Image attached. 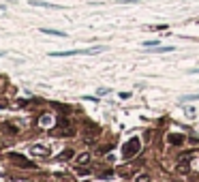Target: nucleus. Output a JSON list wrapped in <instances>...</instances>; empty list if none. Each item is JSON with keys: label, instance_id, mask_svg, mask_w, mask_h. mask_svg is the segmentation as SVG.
<instances>
[{"label": "nucleus", "instance_id": "20e7f679", "mask_svg": "<svg viewBox=\"0 0 199 182\" xmlns=\"http://www.w3.org/2000/svg\"><path fill=\"white\" fill-rule=\"evenodd\" d=\"M41 32L51 35V36H67V32H62V30H51V28H41Z\"/></svg>", "mask_w": 199, "mask_h": 182}, {"label": "nucleus", "instance_id": "0eeeda50", "mask_svg": "<svg viewBox=\"0 0 199 182\" xmlns=\"http://www.w3.org/2000/svg\"><path fill=\"white\" fill-rule=\"evenodd\" d=\"M156 45H161V43H159V41H146V43H143V47H156Z\"/></svg>", "mask_w": 199, "mask_h": 182}, {"label": "nucleus", "instance_id": "9d476101", "mask_svg": "<svg viewBox=\"0 0 199 182\" xmlns=\"http://www.w3.org/2000/svg\"><path fill=\"white\" fill-rule=\"evenodd\" d=\"M126 2H139V0H126Z\"/></svg>", "mask_w": 199, "mask_h": 182}, {"label": "nucleus", "instance_id": "1a4fd4ad", "mask_svg": "<svg viewBox=\"0 0 199 182\" xmlns=\"http://www.w3.org/2000/svg\"><path fill=\"white\" fill-rule=\"evenodd\" d=\"M188 73H191V75H195V73H199V69H191Z\"/></svg>", "mask_w": 199, "mask_h": 182}, {"label": "nucleus", "instance_id": "39448f33", "mask_svg": "<svg viewBox=\"0 0 199 182\" xmlns=\"http://www.w3.org/2000/svg\"><path fill=\"white\" fill-rule=\"evenodd\" d=\"M182 142H184V135H169V144H174V146H180L182 144Z\"/></svg>", "mask_w": 199, "mask_h": 182}, {"label": "nucleus", "instance_id": "423d86ee", "mask_svg": "<svg viewBox=\"0 0 199 182\" xmlns=\"http://www.w3.org/2000/svg\"><path fill=\"white\" fill-rule=\"evenodd\" d=\"M191 101H199V94H186V97H180V103H191Z\"/></svg>", "mask_w": 199, "mask_h": 182}, {"label": "nucleus", "instance_id": "7ed1b4c3", "mask_svg": "<svg viewBox=\"0 0 199 182\" xmlns=\"http://www.w3.org/2000/svg\"><path fill=\"white\" fill-rule=\"evenodd\" d=\"M30 4H32V7H45V9H58L56 4H51V2H45V0H30Z\"/></svg>", "mask_w": 199, "mask_h": 182}, {"label": "nucleus", "instance_id": "f03ea898", "mask_svg": "<svg viewBox=\"0 0 199 182\" xmlns=\"http://www.w3.org/2000/svg\"><path fill=\"white\" fill-rule=\"evenodd\" d=\"M139 152V139L137 137H133L129 144L124 146V158H131V157H135Z\"/></svg>", "mask_w": 199, "mask_h": 182}, {"label": "nucleus", "instance_id": "f257e3e1", "mask_svg": "<svg viewBox=\"0 0 199 182\" xmlns=\"http://www.w3.org/2000/svg\"><path fill=\"white\" fill-rule=\"evenodd\" d=\"M105 45H94V47H86V49H69V51H51V58H69V56H92V54H101L105 51Z\"/></svg>", "mask_w": 199, "mask_h": 182}, {"label": "nucleus", "instance_id": "6e6552de", "mask_svg": "<svg viewBox=\"0 0 199 182\" xmlns=\"http://www.w3.org/2000/svg\"><path fill=\"white\" fill-rule=\"evenodd\" d=\"M137 182H148V176H139V178H137Z\"/></svg>", "mask_w": 199, "mask_h": 182}]
</instances>
